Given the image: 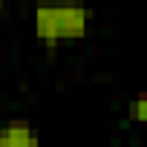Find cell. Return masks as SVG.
Wrapping results in <instances>:
<instances>
[{
	"mask_svg": "<svg viewBox=\"0 0 147 147\" xmlns=\"http://www.w3.org/2000/svg\"><path fill=\"white\" fill-rule=\"evenodd\" d=\"M95 12L90 6H38L32 12L35 38L43 40L49 49L63 40H78L90 32Z\"/></svg>",
	"mask_w": 147,
	"mask_h": 147,
	"instance_id": "6da1fadb",
	"label": "cell"
},
{
	"mask_svg": "<svg viewBox=\"0 0 147 147\" xmlns=\"http://www.w3.org/2000/svg\"><path fill=\"white\" fill-rule=\"evenodd\" d=\"M0 147H40V136L29 118H9L0 124Z\"/></svg>",
	"mask_w": 147,
	"mask_h": 147,
	"instance_id": "7a4b0ae2",
	"label": "cell"
},
{
	"mask_svg": "<svg viewBox=\"0 0 147 147\" xmlns=\"http://www.w3.org/2000/svg\"><path fill=\"white\" fill-rule=\"evenodd\" d=\"M127 113H130V118H133V121H138V124H147V90H144V92H138V95L130 101Z\"/></svg>",
	"mask_w": 147,
	"mask_h": 147,
	"instance_id": "3957f363",
	"label": "cell"
},
{
	"mask_svg": "<svg viewBox=\"0 0 147 147\" xmlns=\"http://www.w3.org/2000/svg\"><path fill=\"white\" fill-rule=\"evenodd\" d=\"M0 12H3V3H0Z\"/></svg>",
	"mask_w": 147,
	"mask_h": 147,
	"instance_id": "277c9868",
	"label": "cell"
}]
</instances>
